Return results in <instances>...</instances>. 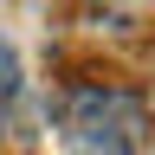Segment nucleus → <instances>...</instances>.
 Segmentation results:
<instances>
[{
  "mask_svg": "<svg viewBox=\"0 0 155 155\" xmlns=\"http://www.w3.org/2000/svg\"><path fill=\"white\" fill-rule=\"evenodd\" d=\"M13 97H19V52L0 39V136H7V110H13Z\"/></svg>",
  "mask_w": 155,
  "mask_h": 155,
  "instance_id": "obj_2",
  "label": "nucleus"
},
{
  "mask_svg": "<svg viewBox=\"0 0 155 155\" xmlns=\"http://www.w3.org/2000/svg\"><path fill=\"white\" fill-rule=\"evenodd\" d=\"M65 142H71V155H142V142H149V104L136 91H116V84L71 91Z\"/></svg>",
  "mask_w": 155,
  "mask_h": 155,
  "instance_id": "obj_1",
  "label": "nucleus"
}]
</instances>
